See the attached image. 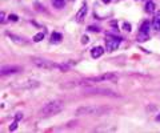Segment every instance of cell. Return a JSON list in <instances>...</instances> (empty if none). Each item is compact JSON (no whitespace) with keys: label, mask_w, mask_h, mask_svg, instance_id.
I'll return each mask as SVG.
<instances>
[{"label":"cell","mask_w":160,"mask_h":133,"mask_svg":"<svg viewBox=\"0 0 160 133\" xmlns=\"http://www.w3.org/2000/svg\"><path fill=\"white\" fill-rule=\"evenodd\" d=\"M111 109L107 107H100V105H85L80 107L76 109V115L79 116H101L110 112Z\"/></svg>","instance_id":"obj_1"},{"label":"cell","mask_w":160,"mask_h":133,"mask_svg":"<svg viewBox=\"0 0 160 133\" xmlns=\"http://www.w3.org/2000/svg\"><path fill=\"white\" fill-rule=\"evenodd\" d=\"M32 63L35 64L36 67L39 68H43V69H60L63 71V72H65V71L70 68V65H67V64H56L53 63V61L51 60H47V59H41V57H32Z\"/></svg>","instance_id":"obj_2"},{"label":"cell","mask_w":160,"mask_h":133,"mask_svg":"<svg viewBox=\"0 0 160 133\" xmlns=\"http://www.w3.org/2000/svg\"><path fill=\"white\" fill-rule=\"evenodd\" d=\"M63 109L61 101H51V103L45 104L41 109H40V116L41 117H48V116H53L59 113Z\"/></svg>","instance_id":"obj_3"},{"label":"cell","mask_w":160,"mask_h":133,"mask_svg":"<svg viewBox=\"0 0 160 133\" xmlns=\"http://www.w3.org/2000/svg\"><path fill=\"white\" fill-rule=\"evenodd\" d=\"M119 79L118 75L112 72H107L104 75H100V76H95V77H88L84 79L80 84H90V83H100V81H116Z\"/></svg>","instance_id":"obj_4"},{"label":"cell","mask_w":160,"mask_h":133,"mask_svg":"<svg viewBox=\"0 0 160 133\" xmlns=\"http://www.w3.org/2000/svg\"><path fill=\"white\" fill-rule=\"evenodd\" d=\"M120 43H121V39L118 37V36H107L105 37V48H107L108 52L116 51L119 48Z\"/></svg>","instance_id":"obj_5"},{"label":"cell","mask_w":160,"mask_h":133,"mask_svg":"<svg viewBox=\"0 0 160 133\" xmlns=\"http://www.w3.org/2000/svg\"><path fill=\"white\" fill-rule=\"evenodd\" d=\"M150 21H144L140 27V31L138 33V41H147L150 39Z\"/></svg>","instance_id":"obj_6"},{"label":"cell","mask_w":160,"mask_h":133,"mask_svg":"<svg viewBox=\"0 0 160 133\" xmlns=\"http://www.w3.org/2000/svg\"><path fill=\"white\" fill-rule=\"evenodd\" d=\"M21 71V67L18 65H5L1 68V75H12V73H18Z\"/></svg>","instance_id":"obj_7"},{"label":"cell","mask_w":160,"mask_h":133,"mask_svg":"<svg viewBox=\"0 0 160 133\" xmlns=\"http://www.w3.org/2000/svg\"><path fill=\"white\" fill-rule=\"evenodd\" d=\"M85 92H91V93H95V92H98V93H100V95L118 96L115 92H112V90H108V89H99V88H88V89H85Z\"/></svg>","instance_id":"obj_8"},{"label":"cell","mask_w":160,"mask_h":133,"mask_svg":"<svg viewBox=\"0 0 160 133\" xmlns=\"http://www.w3.org/2000/svg\"><path fill=\"white\" fill-rule=\"evenodd\" d=\"M152 28L155 31H160V11H156L152 19Z\"/></svg>","instance_id":"obj_9"},{"label":"cell","mask_w":160,"mask_h":133,"mask_svg":"<svg viewBox=\"0 0 160 133\" xmlns=\"http://www.w3.org/2000/svg\"><path fill=\"white\" fill-rule=\"evenodd\" d=\"M85 13H87V4L84 3V4L81 5V8L78 11V13H76V20H78V21H83V20H84Z\"/></svg>","instance_id":"obj_10"},{"label":"cell","mask_w":160,"mask_h":133,"mask_svg":"<svg viewBox=\"0 0 160 133\" xmlns=\"http://www.w3.org/2000/svg\"><path fill=\"white\" fill-rule=\"evenodd\" d=\"M35 87H39V81H24L18 88L19 89H30V88H35Z\"/></svg>","instance_id":"obj_11"},{"label":"cell","mask_w":160,"mask_h":133,"mask_svg":"<svg viewBox=\"0 0 160 133\" xmlns=\"http://www.w3.org/2000/svg\"><path fill=\"white\" fill-rule=\"evenodd\" d=\"M103 53H104V48L103 47H95L91 49V56H92L93 59H99Z\"/></svg>","instance_id":"obj_12"},{"label":"cell","mask_w":160,"mask_h":133,"mask_svg":"<svg viewBox=\"0 0 160 133\" xmlns=\"http://www.w3.org/2000/svg\"><path fill=\"white\" fill-rule=\"evenodd\" d=\"M61 39H63V35L60 32H52V35H51V43L58 44L61 41Z\"/></svg>","instance_id":"obj_13"},{"label":"cell","mask_w":160,"mask_h":133,"mask_svg":"<svg viewBox=\"0 0 160 133\" xmlns=\"http://www.w3.org/2000/svg\"><path fill=\"white\" fill-rule=\"evenodd\" d=\"M155 3L153 1H148L147 4H145V12L147 13H153L155 12Z\"/></svg>","instance_id":"obj_14"},{"label":"cell","mask_w":160,"mask_h":133,"mask_svg":"<svg viewBox=\"0 0 160 133\" xmlns=\"http://www.w3.org/2000/svg\"><path fill=\"white\" fill-rule=\"evenodd\" d=\"M8 36H10L11 39H12L15 43H18V44H25L27 41L24 40V39H21V37H19V36H15V35H12V33H8Z\"/></svg>","instance_id":"obj_15"},{"label":"cell","mask_w":160,"mask_h":133,"mask_svg":"<svg viewBox=\"0 0 160 133\" xmlns=\"http://www.w3.org/2000/svg\"><path fill=\"white\" fill-rule=\"evenodd\" d=\"M52 4L55 8H63L65 5V1L64 0H52Z\"/></svg>","instance_id":"obj_16"},{"label":"cell","mask_w":160,"mask_h":133,"mask_svg":"<svg viewBox=\"0 0 160 133\" xmlns=\"http://www.w3.org/2000/svg\"><path fill=\"white\" fill-rule=\"evenodd\" d=\"M43 37H44V33H43V32H40V33H38V35H35V36H33V41H36V43H38V41H40Z\"/></svg>","instance_id":"obj_17"},{"label":"cell","mask_w":160,"mask_h":133,"mask_svg":"<svg viewBox=\"0 0 160 133\" xmlns=\"http://www.w3.org/2000/svg\"><path fill=\"white\" fill-rule=\"evenodd\" d=\"M16 128H18V120H16V121H13V123L11 124V126H10V131H15Z\"/></svg>","instance_id":"obj_18"},{"label":"cell","mask_w":160,"mask_h":133,"mask_svg":"<svg viewBox=\"0 0 160 133\" xmlns=\"http://www.w3.org/2000/svg\"><path fill=\"white\" fill-rule=\"evenodd\" d=\"M123 28H124L125 31H131V25L128 24V23H123Z\"/></svg>","instance_id":"obj_19"},{"label":"cell","mask_w":160,"mask_h":133,"mask_svg":"<svg viewBox=\"0 0 160 133\" xmlns=\"http://www.w3.org/2000/svg\"><path fill=\"white\" fill-rule=\"evenodd\" d=\"M10 19L12 21H18L19 20V18H18V16H15V15H10Z\"/></svg>","instance_id":"obj_20"},{"label":"cell","mask_w":160,"mask_h":133,"mask_svg":"<svg viewBox=\"0 0 160 133\" xmlns=\"http://www.w3.org/2000/svg\"><path fill=\"white\" fill-rule=\"evenodd\" d=\"M87 29H88V31H93V32H98V31H99V29H98V28H96V27H91V25H90V27L87 28Z\"/></svg>","instance_id":"obj_21"},{"label":"cell","mask_w":160,"mask_h":133,"mask_svg":"<svg viewBox=\"0 0 160 133\" xmlns=\"http://www.w3.org/2000/svg\"><path fill=\"white\" fill-rule=\"evenodd\" d=\"M83 44H85V43H87V41H88V37H87V36H83Z\"/></svg>","instance_id":"obj_22"},{"label":"cell","mask_w":160,"mask_h":133,"mask_svg":"<svg viewBox=\"0 0 160 133\" xmlns=\"http://www.w3.org/2000/svg\"><path fill=\"white\" fill-rule=\"evenodd\" d=\"M1 23H4V13L1 12Z\"/></svg>","instance_id":"obj_23"},{"label":"cell","mask_w":160,"mask_h":133,"mask_svg":"<svg viewBox=\"0 0 160 133\" xmlns=\"http://www.w3.org/2000/svg\"><path fill=\"white\" fill-rule=\"evenodd\" d=\"M103 1H104V3H110L111 0H103Z\"/></svg>","instance_id":"obj_24"},{"label":"cell","mask_w":160,"mask_h":133,"mask_svg":"<svg viewBox=\"0 0 160 133\" xmlns=\"http://www.w3.org/2000/svg\"><path fill=\"white\" fill-rule=\"evenodd\" d=\"M156 120H158V121H160V116H158V117H156Z\"/></svg>","instance_id":"obj_25"}]
</instances>
